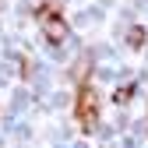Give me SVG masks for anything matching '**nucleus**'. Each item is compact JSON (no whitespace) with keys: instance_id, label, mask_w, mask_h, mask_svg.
Returning a JSON list of instances; mask_svg holds the SVG:
<instances>
[{"instance_id":"obj_2","label":"nucleus","mask_w":148,"mask_h":148,"mask_svg":"<svg viewBox=\"0 0 148 148\" xmlns=\"http://www.w3.org/2000/svg\"><path fill=\"white\" fill-rule=\"evenodd\" d=\"M39 25H42V32H46L49 42L60 46V42L67 39V25H64V18L53 11V7H42V11H39Z\"/></svg>"},{"instance_id":"obj_3","label":"nucleus","mask_w":148,"mask_h":148,"mask_svg":"<svg viewBox=\"0 0 148 148\" xmlns=\"http://www.w3.org/2000/svg\"><path fill=\"white\" fill-rule=\"evenodd\" d=\"M127 42H131V46H141V42H145V28H131Z\"/></svg>"},{"instance_id":"obj_1","label":"nucleus","mask_w":148,"mask_h":148,"mask_svg":"<svg viewBox=\"0 0 148 148\" xmlns=\"http://www.w3.org/2000/svg\"><path fill=\"white\" fill-rule=\"evenodd\" d=\"M74 120H78V127L88 134L99 127V92L92 85H81L78 88V102H74Z\"/></svg>"}]
</instances>
